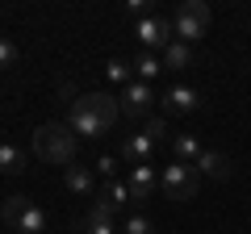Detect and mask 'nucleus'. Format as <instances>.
Listing matches in <instances>:
<instances>
[{"instance_id": "f257e3e1", "label": "nucleus", "mask_w": 251, "mask_h": 234, "mask_svg": "<svg viewBox=\"0 0 251 234\" xmlns=\"http://www.w3.org/2000/svg\"><path fill=\"white\" fill-rule=\"evenodd\" d=\"M117 117H122L117 96H109V92H84L67 109V126L75 130V138H100V134H109V126Z\"/></svg>"}, {"instance_id": "f03ea898", "label": "nucleus", "mask_w": 251, "mask_h": 234, "mask_svg": "<svg viewBox=\"0 0 251 234\" xmlns=\"http://www.w3.org/2000/svg\"><path fill=\"white\" fill-rule=\"evenodd\" d=\"M34 151L38 159L54 163V167H72L75 155H80V138L67 121H46V126L34 130Z\"/></svg>"}, {"instance_id": "7ed1b4c3", "label": "nucleus", "mask_w": 251, "mask_h": 234, "mask_svg": "<svg viewBox=\"0 0 251 234\" xmlns=\"http://www.w3.org/2000/svg\"><path fill=\"white\" fill-rule=\"evenodd\" d=\"M168 138V126H163V117H151L143 130H134V134L122 138V159L130 163V167H138V163H151L155 146Z\"/></svg>"}, {"instance_id": "20e7f679", "label": "nucleus", "mask_w": 251, "mask_h": 234, "mask_svg": "<svg viewBox=\"0 0 251 234\" xmlns=\"http://www.w3.org/2000/svg\"><path fill=\"white\" fill-rule=\"evenodd\" d=\"M197 184H201V171L193 167V163L172 159L168 167L159 171V192L168 201H193V197H197Z\"/></svg>"}, {"instance_id": "39448f33", "label": "nucleus", "mask_w": 251, "mask_h": 234, "mask_svg": "<svg viewBox=\"0 0 251 234\" xmlns=\"http://www.w3.org/2000/svg\"><path fill=\"white\" fill-rule=\"evenodd\" d=\"M172 29H176V38L180 42H197V38H205L209 34V4L205 0H184L176 9V21H172Z\"/></svg>"}, {"instance_id": "423d86ee", "label": "nucleus", "mask_w": 251, "mask_h": 234, "mask_svg": "<svg viewBox=\"0 0 251 234\" xmlns=\"http://www.w3.org/2000/svg\"><path fill=\"white\" fill-rule=\"evenodd\" d=\"M130 205V184H122V180H105V188H100V197L92 201V209H88V217H100V222H113L122 209Z\"/></svg>"}, {"instance_id": "0eeeda50", "label": "nucleus", "mask_w": 251, "mask_h": 234, "mask_svg": "<svg viewBox=\"0 0 251 234\" xmlns=\"http://www.w3.org/2000/svg\"><path fill=\"white\" fill-rule=\"evenodd\" d=\"M134 34H138V46H143V50H168V46L176 42V38H172V34H176L172 21H168V17H155V13H151L147 21H138Z\"/></svg>"}, {"instance_id": "6e6552de", "label": "nucleus", "mask_w": 251, "mask_h": 234, "mask_svg": "<svg viewBox=\"0 0 251 234\" xmlns=\"http://www.w3.org/2000/svg\"><path fill=\"white\" fill-rule=\"evenodd\" d=\"M117 105H122V117H143L147 109L155 105V92H151V84H143V80L126 84V88H122V96H117Z\"/></svg>"}, {"instance_id": "1a4fd4ad", "label": "nucleus", "mask_w": 251, "mask_h": 234, "mask_svg": "<svg viewBox=\"0 0 251 234\" xmlns=\"http://www.w3.org/2000/svg\"><path fill=\"white\" fill-rule=\"evenodd\" d=\"M130 201H151L155 192H159V171L151 167V163H138V167H130Z\"/></svg>"}, {"instance_id": "9d476101", "label": "nucleus", "mask_w": 251, "mask_h": 234, "mask_svg": "<svg viewBox=\"0 0 251 234\" xmlns=\"http://www.w3.org/2000/svg\"><path fill=\"white\" fill-rule=\"evenodd\" d=\"M163 109H168V113H197L201 109V92L188 88V84H172V88L163 92Z\"/></svg>"}, {"instance_id": "9b49d317", "label": "nucleus", "mask_w": 251, "mask_h": 234, "mask_svg": "<svg viewBox=\"0 0 251 234\" xmlns=\"http://www.w3.org/2000/svg\"><path fill=\"white\" fill-rule=\"evenodd\" d=\"M193 167H197L201 176H209V180H230V159H226L222 151H201V159L193 163Z\"/></svg>"}, {"instance_id": "f8f14e48", "label": "nucleus", "mask_w": 251, "mask_h": 234, "mask_svg": "<svg viewBox=\"0 0 251 234\" xmlns=\"http://www.w3.org/2000/svg\"><path fill=\"white\" fill-rule=\"evenodd\" d=\"M63 184H67L75 197H88V192H92V167H80V163L63 167Z\"/></svg>"}, {"instance_id": "ddd939ff", "label": "nucleus", "mask_w": 251, "mask_h": 234, "mask_svg": "<svg viewBox=\"0 0 251 234\" xmlns=\"http://www.w3.org/2000/svg\"><path fill=\"white\" fill-rule=\"evenodd\" d=\"M193 59H197V54H193V46L188 42H172L168 50H163V67H172V71H184V67H193Z\"/></svg>"}, {"instance_id": "4468645a", "label": "nucleus", "mask_w": 251, "mask_h": 234, "mask_svg": "<svg viewBox=\"0 0 251 234\" xmlns=\"http://www.w3.org/2000/svg\"><path fill=\"white\" fill-rule=\"evenodd\" d=\"M172 159L197 163V159H201V142H197L193 134H172Z\"/></svg>"}, {"instance_id": "2eb2a0df", "label": "nucleus", "mask_w": 251, "mask_h": 234, "mask_svg": "<svg viewBox=\"0 0 251 234\" xmlns=\"http://www.w3.org/2000/svg\"><path fill=\"white\" fill-rule=\"evenodd\" d=\"M42 226H46V213L34 205V201H25V209H21V217H17L13 230L17 234H42Z\"/></svg>"}, {"instance_id": "dca6fc26", "label": "nucleus", "mask_w": 251, "mask_h": 234, "mask_svg": "<svg viewBox=\"0 0 251 234\" xmlns=\"http://www.w3.org/2000/svg\"><path fill=\"white\" fill-rule=\"evenodd\" d=\"M0 171L4 176H21L25 171V151L13 146V142H0Z\"/></svg>"}, {"instance_id": "f3484780", "label": "nucleus", "mask_w": 251, "mask_h": 234, "mask_svg": "<svg viewBox=\"0 0 251 234\" xmlns=\"http://www.w3.org/2000/svg\"><path fill=\"white\" fill-rule=\"evenodd\" d=\"M130 67H134V80H143V84H147V80H155V75L163 71V63L155 59L151 50H138V59H134Z\"/></svg>"}, {"instance_id": "a211bd4d", "label": "nucleus", "mask_w": 251, "mask_h": 234, "mask_svg": "<svg viewBox=\"0 0 251 234\" xmlns=\"http://www.w3.org/2000/svg\"><path fill=\"white\" fill-rule=\"evenodd\" d=\"M105 75H109V84H134V67L126 63V59H109V67H105Z\"/></svg>"}, {"instance_id": "6ab92c4d", "label": "nucleus", "mask_w": 251, "mask_h": 234, "mask_svg": "<svg viewBox=\"0 0 251 234\" xmlns=\"http://www.w3.org/2000/svg\"><path fill=\"white\" fill-rule=\"evenodd\" d=\"M80 234H122V230H117L113 222H100V217H88V213H84V217H80Z\"/></svg>"}, {"instance_id": "aec40b11", "label": "nucleus", "mask_w": 251, "mask_h": 234, "mask_svg": "<svg viewBox=\"0 0 251 234\" xmlns=\"http://www.w3.org/2000/svg\"><path fill=\"white\" fill-rule=\"evenodd\" d=\"M122 234H155V222H147V217H126V230Z\"/></svg>"}, {"instance_id": "412c9836", "label": "nucleus", "mask_w": 251, "mask_h": 234, "mask_svg": "<svg viewBox=\"0 0 251 234\" xmlns=\"http://www.w3.org/2000/svg\"><path fill=\"white\" fill-rule=\"evenodd\" d=\"M13 63H17V46H13L9 38H0V71H9Z\"/></svg>"}, {"instance_id": "4be33fe9", "label": "nucleus", "mask_w": 251, "mask_h": 234, "mask_svg": "<svg viewBox=\"0 0 251 234\" xmlns=\"http://www.w3.org/2000/svg\"><path fill=\"white\" fill-rule=\"evenodd\" d=\"M126 13H130V17H138V21H147L155 13V4L151 0H130V4H126Z\"/></svg>"}, {"instance_id": "5701e85b", "label": "nucleus", "mask_w": 251, "mask_h": 234, "mask_svg": "<svg viewBox=\"0 0 251 234\" xmlns=\"http://www.w3.org/2000/svg\"><path fill=\"white\" fill-rule=\"evenodd\" d=\"M97 171L105 176V180H113V171H117V155H100V159H97Z\"/></svg>"}]
</instances>
